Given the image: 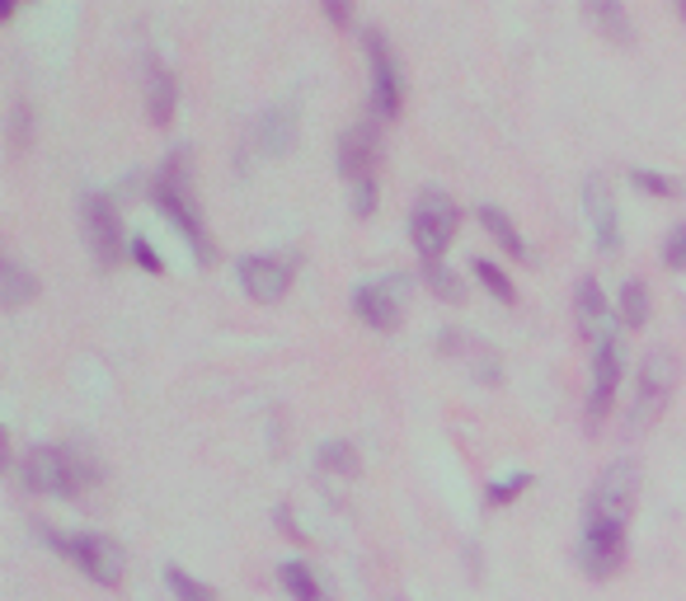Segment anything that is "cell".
I'll list each match as a JSON object with an SVG mask.
<instances>
[{
	"mask_svg": "<svg viewBox=\"0 0 686 601\" xmlns=\"http://www.w3.org/2000/svg\"><path fill=\"white\" fill-rule=\"evenodd\" d=\"M165 583H170V592L180 597V601H217V592H212L207 583H198V578H188L184 569H170Z\"/></svg>",
	"mask_w": 686,
	"mask_h": 601,
	"instance_id": "484cf974",
	"label": "cell"
},
{
	"mask_svg": "<svg viewBox=\"0 0 686 601\" xmlns=\"http://www.w3.org/2000/svg\"><path fill=\"white\" fill-rule=\"evenodd\" d=\"M428 287H433L442 300H465V283L447 264H428Z\"/></svg>",
	"mask_w": 686,
	"mask_h": 601,
	"instance_id": "4316f807",
	"label": "cell"
},
{
	"mask_svg": "<svg viewBox=\"0 0 686 601\" xmlns=\"http://www.w3.org/2000/svg\"><path fill=\"white\" fill-rule=\"evenodd\" d=\"M470 268H475V277H480V283L503 300V306H513V296H518V292H513V283H508V273H503L499 264H489V258H470Z\"/></svg>",
	"mask_w": 686,
	"mask_h": 601,
	"instance_id": "cb8c5ba5",
	"label": "cell"
},
{
	"mask_svg": "<svg viewBox=\"0 0 686 601\" xmlns=\"http://www.w3.org/2000/svg\"><path fill=\"white\" fill-rule=\"evenodd\" d=\"M475 216H480V226H484L489 235H494V240H499V245H503L508 254H513V258H526V240L518 235L513 216H508L503 207H489V203H484V207H480Z\"/></svg>",
	"mask_w": 686,
	"mask_h": 601,
	"instance_id": "ffe728a7",
	"label": "cell"
},
{
	"mask_svg": "<svg viewBox=\"0 0 686 601\" xmlns=\"http://www.w3.org/2000/svg\"><path fill=\"white\" fill-rule=\"evenodd\" d=\"M174 104H180V85L161 62H146V118L151 128H170L174 123Z\"/></svg>",
	"mask_w": 686,
	"mask_h": 601,
	"instance_id": "2e32d148",
	"label": "cell"
},
{
	"mask_svg": "<svg viewBox=\"0 0 686 601\" xmlns=\"http://www.w3.org/2000/svg\"><path fill=\"white\" fill-rule=\"evenodd\" d=\"M362 48H367V62H371V113H377V118H400L405 80H400L396 57H390L386 33L381 29H367L362 33Z\"/></svg>",
	"mask_w": 686,
	"mask_h": 601,
	"instance_id": "52a82bcc",
	"label": "cell"
},
{
	"mask_svg": "<svg viewBox=\"0 0 686 601\" xmlns=\"http://www.w3.org/2000/svg\"><path fill=\"white\" fill-rule=\"evenodd\" d=\"M673 386H677V363L668 353H649L639 363V376H635V405H631V432H644L658 424V414L668 409L673 399Z\"/></svg>",
	"mask_w": 686,
	"mask_h": 601,
	"instance_id": "8992f818",
	"label": "cell"
},
{
	"mask_svg": "<svg viewBox=\"0 0 686 601\" xmlns=\"http://www.w3.org/2000/svg\"><path fill=\"white\" fill-rule=\"evenodd\" d=\"M235 268H240V287L254 300H283L291 287V273H297V258L291 254H245Z\"/></svg>",
	"mask_w": 686,
	"mask_h": 601,
	"instance_id": "8fae6325",
	"label": "cell"
},
{
	"mask_svg": "<svg viewBox=\"0 0 686 601\" xmlns=\"http://www.w3.org/2000/svg\"><path fill=\"white\" fill-rule=\"evenodd\" d=\"M352 212H358V216L377 212V179H362V184H352Z\"/></svg>",
	"mask_w": 686,
	"mask_h": 601,
	"instance_id": "f546056e",
	"label": "cell"
},
{
	"mask_svg": "<svg viewBox=\"0 0 686 601\" xmlns=\"http://www.w3.org/2000/svg\"><path fill=\"white\" fill-rule=\"evenodd\" d=\"M621 319L625 325H649V287L639 283V277H631V283L621 287Z\"/></svg>",
	"mask_w": 686,
	"mask_h": 601,
	"instance_id": "7402d4cb",
	"label": "cell"
},
{
	"mask_svg": "<svg viewBox=\"0 0 686 601\" xmlns=\"http://www.w3.org/2000/svg\"><path fill=\"white\" fill-rule=\"evenodd\" d=\"M151 197H155V207H161L170 222H174V231L188 240V249L198 254V264H212V235L203 226L198 203H193V193H188V151H174L165 165L155 170Z\"/></svg>",
	"mask_w": 686,
	"mask_h": 601,
	"instance_id": "6da1fadb",
	"label": "cell"
},
{
	"mask_svg": "<svg viewBox=\"0 0 686 601\" xmlns=\"http://www.w3.org/2000/svg\"><path fill=\"white\" fill-rule=\"evenodd\" d=\"M583 207H587V222H593L597 249L616 254L621 249V216H616V203H612V193H606L602 179H587L583 184Z\"/></svg>",
	"mask_w": 686,
	"mask_h": 601,
	"instance_id": "5bb4252c",
	"label": "cell"
},
{
	"mask_svg": "<svg viewBox=\"0 0 686 601\" xmlns=\"http://www.w3.org/2000/svg\"><path fill=\"white\" fill-rule=\"evenodd\" d=\"M631 184L644 189V193H654V197H677V193H686V184H677V179L658 174V170H631Z\"/></svg>",
	"mask_w": 686,
	"mask_h": 601,
	"instance_id": "d4e9b609",
	"label": "cell"
},
{
	"mask_svg": "<svg viewBox=\"0 0 686 601\" xmlns=\"http://www.w3.org/2000/svg\"><path fill=\"white\" fill-rule=\"evenodd\" d=\"M291 132H297V113L291 109H268L264 123H259V146L268 155H283L291 146Z\"/></svg>",
	"mask_w": 686,
	"mask_h": 601,
	"instance_id": "d6986e66",
	"label": "cell"
},
{
	"mask_svg": "<svg viewBox=\"0 0 686 601\" xmlns=\"http://www.w3.org/2000/svg\"><path fill=\"white\" fill-rule=\"evenodd\" d=\"M325 14H329V24H352V10L339 6V0H325Z\"/></svg>",
	"mask_w": 686,
	"mask_h": 601,
	"instance_id": "d6a6232c",
	"label": "cell"
},
{
	"mask_svg": "<svg viewBox=\"0 0 686 601\" xmlns=\"http://www.w3.org/2000/svg\"><path fill=\"white\" fill-rule=\"evenodd\" d=\"M574 319H579V334L587 344H606V338H616V319H612V300H606L597 277H583L574 287Z\"/></svg>",
	"mask_w": 686,
	"mask_h": 601,
	"instance_id": "4fadbf2b",
	"label": "cell"
},
{
	"mask_svg": "<svg viewBox=\"0 0 686 601\" xmlns=\"http://www.w3.org/2000/svg\"><path fill=\"white\" fill-rule=\"evenodd\" d=\"M33 296H38V277L19 258H0V300L6 306H24Z\"/></svg>",
	"mask_w": 686,
	"mask_h": 601,
	"instance_id": "e0dca14e",
	"label": "cell"
},
{
	"mask_svg": "<svg viewBox=\"0 0 686 601\" xmlns=\"http://www.w3.org/2000/svg\"><path fill=\"white\" fill-rule=\"evenodd\" d=\"M457 235V203L442 189H423L414 212H409V240L423 254V264H442V249Z\"/></svg>",
	"mask_w": 686,
	"mask_h": 601,
	"instance_id": "277c9868",
	"label": "cell"
},
{
	"mask_svg": "<svg viewBox=\"0 0 686 601\" xmlns=\"http://www.w3.org/2000/svg\"><path fill=\"white\" fill-rule=\"evenodd\" d=\"M663 258H668V268H686V226H677L668 235V245H663Z\"/></svg>",
	"mask_w": 686,
	"mask_h": 601,
	"instance_id": "1f68e13d",
	"label": "cell"
},
{
	"mask_svg": "<svg viewBox=\"0 0 686 601\" xmlns=\"http://www.w3.org/2000/svg\"><path fill=\"white\" fill-rule=\"evenodd\" d=\"M278 578H283V588L291 592V601H329L325 588L316 583V573H310L301 559H287V564L278 569Z\"/></svg>",
	"mask_w": 686,
	"mask_h": 601,
	"instance_id": "44dd1931",
	"label": "cell"
},
{
	"mask_svg": "<svg viewBox=\"0 0 686 601\" xmlns=\"http://www.w3.org/2000/svg\"><path fill=\"white\" fill-rule=\"evenodd\" d=\"M19 475H24V489L33 493L75 498L100 479V466L90 460V451H75V447H33L24 456V466H19Z\"/></svg>",
	"mask_w": 686,
	"mask_h": 601,
	"instance_id": "7a4b0ae2",
	"label": "cell"
},
{
	"mask_svg": "<svg viewBox=\"0 0 686 601\" xmlns=\"http://www.w3.org/2000/svg\"><path fill=\"white\" fill-rule=\"evenodd\" d=\"M339 174L352 179V184H362V179H371V165H377V128L371 123H358L348 128L339 136Z\"/></svg>",
	"mask_w": 686,
	"mask_h": 601,
	"instance_id": "9a60e30c",
	"label": "cell"
},
{
	"mask_svg": "<svg viewBox=\"0 0 686 601\" xmlns=\"http://www.w3.org/2000/svg\"><path fill=\"white\" fill-rule=\"evenodd\" d=\"M635 493H639V470L631 460H616L597 475L593 493H587V508H583V522H616L625 527L635 512Z\"/></svg>",
	"mask_w": 686,
	"mask_h": 601,
	"instance_id": "5b68a950",
	"label": "cell"
},
{
	"mask_svg": "<svg viewBox=\"0 0 686 601\" xmlns=\"http://www.w3.org/2000/svg\"><path fill=\"white\" fill-rule=\"evenodd\" d=\"M132 258H136V268H146V273H165L161 254H155V245H151V240H142V235L132 240Z\"/></svg>",
	"mask_w": 686,
	"mask_h": 601,
	"instance_id": "4dcf8cb0",
	"label": "cell"
},
{
	"mask_svg": "<svg viewBox=\"0 0 686 601\" xmlns=\"http://www.w3.org/2000/svg\"><path fill=\"white\" fill-rule=\"evenodd\" d=\"M583 14L593 19L597 29L612 33L616 43H631V38H635V33H631V19H625V10H621V6H612V0H602V6H587Z\"/></svg>",
	"mask_w": 686,
	"mask_h": 601,
	"instance_id": "603a6c76",
	"label": "cell"
},
{
	"mask_svg": "<svg viewBox=\"0 0 686 601\" xmlns=\"http://www.w3.org/2000/svg\"><path fill=\"white\" fill-rule=\"evenodd\" d=\"M522 489H532V475L499 479V485H489V489H484V503H489V508H499V503H513V498H518Z\"/></svg>",
	"mask_w": 686,
	"mask_h": 601,
	"instance_id": "83f0119b",
	"label": "cell"
},
{
	"mask_svg": "<svg viewBox=\"0 0 686 601\" xmlns=\"http://www.w3.org/2000/svg\"><path fill=\"white\" fill-rule=\"evenodd\" d=\"M442 353H470V367H475V380L480 386H494L499 380V357L489 353V348H480V344H465V334H442Z\"/></svg>",
	"mask_w": 686,
	"mask_h": 601,
	"instance_id": "ac0fdd59",
	"label": "cell"
},
{
	"mask_svg": "<svg viewBox=\"0 0 686 601\" xmlns=\"http://www.w3.org/2000/svg\"><path fill=\"white\" fill-rule=\"evenodd\" d=\"M38 536H43L52 550L75 559V569H81L90 583H100V588L123 583V546H117V540H109V536H52L43 522H38Z\"/></svg>",
	"mask_w": 686,
	"mask_h": 601,
	"instance_id": "3957f363",
	"label": "cell"
},
{
	"mask_svg": "<svg viewBox=\"0 0 686 601\" xmlns=\"http://www.w3.org/2000/svg\"><path fill=\"white\" fill-rule=\"evenodd\" d=\"M320 460H325V470H339V475H348V479L358 475V456H352L348 442H325Z\"/></svg>",
	"mask_w": 686,
	"mask_h": 601,
	"instance_id": "f1b7e54d",
	"label": "cell"
},
{
	"mask_svg": "<svg viewBox=\"0 0 686 601\" xmlns=\"http://www.w3.org/2000/svg\"><path fill=\"white\" fill-rule=\"evenodd\" d=\"M579 564L587 578H612L625 564V527L616 522H583Z\"/></svg>",
	"mask_w": 686,
	"mask_h": 601,
	"instance_id": "9c48e42d",
	"label": "cell"
},
{
	"mask_svg": "<svg viewBox=\"0 0 686 601\" xmlns=\"http://www.w3.org/2000/svg\"><path fill=\"white\" fill-rule=\"evenodd\" d=\"M352 310H358L362 325L390 334L405 315V277H377V283H362L352 292Z\"/></svg>",
	"mask_w": 686,
	"mask_h": 601,
	"instance_id": "30bf717a",
	"label": "cell"
},
{
	"mask_svg": "<svg viewBox=\"0 0 686 601\" xmlns=\"http://www.w3.org/2000/svg\"><path fill=\"white\" fill-rule=\"evenodd\" d=\"M621 386V338H606L593 348V386H587V428H597Z\"/></svg>",
	"mask_w": 686,
	"mask_h": 601,
	"instance_id": "7c38bea8",
	"label": "cell"
},
{
	"mask_svg": "<svg viewBox=\"0 0 686 601\" xmlns=\"http://www.w3.org/2000/svg\"><path fill=\"white\" fill-rule=\"evenodd\" d=\"M81 212H85V240H90V254L94 264H100L104 273L117 268V258H123V216H117L113 197L104 193H85L81 197Z\"/></svg>",
	"mask_w": 686,
	"mask_h": 601,
	"instance_id": "ba28073f",
	"label": "cell"
}]
</instances>
